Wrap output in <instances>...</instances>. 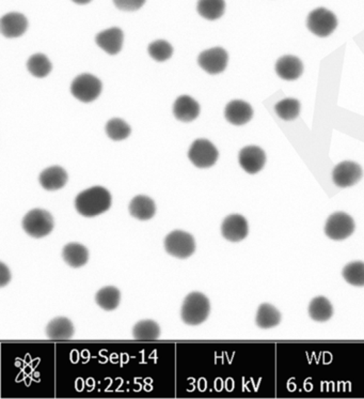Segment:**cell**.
<instances>
[{"label": "cell", "instance_id": "obj_10", "mask_svg": "<svg viewBox=\"0 0 364 399\" xmlns=\"http://www.w3.org/2000/svg\"><path fill=\"white\" fill-rule=\"evenodd\" d=\"M363 176L361 166L357 163L345 161L340 163L332 172V180L339 187H350L355 185Z\"/></svg>", "mask_w": 364, "mask_h": 399}, {"label": "cell", "instance_id": "obj_29", "mask_svg": "<svg viewBox=\"0 0 364 399\" xmlns=\"http://www.w3.org/2000/svg\"><path fill=\"white\" fill-rule=\"evenodd\" d=\"M343 278L348 284L357 287L364 286V263L352 261L343 269Z\"/></svg>", "mask_w": 364, "mask_h": 399}, {"label": "cell", "instance_id": "obj_27", "mask_svg": "<svg viewBox=\"0 0 364 399\" xmlns=\"http://www.w3.org/2000/svg\"><path fill=\"white\" fill-rule=\"evenodd\" d=\"M52 63L43 54H36L31 56L27 61V69L31 75L38 79H43L47 76L52 71Z\"/></svg>", "mask_w": 364, "mask_h": 399}, {"label": "cell", "instance_id": "obj_25", "mask_svg": "<svg viewBox=\"0 0 364 399\" xmlns=\"http://www.w3.org/2000/svg\"><path fill=\"white\" fill-rule=\"evenodd\" d=\"M120 300H121L120 290L114 286L102 288L96 296V303L105 311H114L117 309Z\"/></svg>", "mask_w": 364, "mask_h": 399}, {"label": "cell", "instance_id": "obj_15", "mask_svg": "<svg viewBox=\"0 0 364 399\" xmlns=\"http://www.w3.org/2000/svg\"><path fill=\"white\" fill-rule=\"evenodd\" d=\"M224 116L231 125H244L253 119V110L245 101L234 100L226 105Z\"/></svg>", "mask_w": 364, "mask_h": 399}, {"label": "cell", "instance_id": "obj_21", "mask_svg": "<svg viewBox=\"0 0 364 399\" xmlns=\"http://www.w3.org/2000/svg\"><path fill=\"white\" fill-rule=\"evenodd\" d=\"M62 256L72 268H81L88 263L89 252L83 244L69 243L63 249Z\"/></svg>", "mask_w": 364, "mask_h": 399}, {"label": "cell", "instance_id": "obj_30", "mask_svg": "<svg viewBox=\"0 0 364 399\" xmlns=\"http://www.w3.org/2000/svg\"><path fill=\"white\" fill-rule=\"evenodd\" d=\"M131 127L120 118L109 120L106 125V133L112 141H120L127 139L131 135Z\"/></svg>", "mask_w": 364, "mask_h": 399}, {"label": "cell", "instance_id": "obj_23", "mask_svg": "<svg viewBox=\"0 0 364 399\" xmlns=\"http://www.w3.org/2000/svg\"><path fill=\"white\" fill-rule=\"evenodd\" d=\"M255 321L261 329H272L281 323L280 311L270 304H262L257 309Z\"/></svg>", "mask_w": 364, "mask_h": 399}, {"label": "cell", "instance_id": "obj_2", "mask_svg": "<svg viewBox=\"0 0 364 399\" xmlns=\"http://www.w3.org/2000/svg\"><path fill=\"white\" fill-rule=\"evenodd\" d=\"M210 301L200 292H191L182 306V319L189 325H199L210 315Z\"/></svg>", "mask_w": 364, "mask_h": 399}, {"label": "cell", "instance_id": "obj_14", "mask_svg": "<svg viewBox=\"0 0 364 399\" xmlns=\"http://www.w3.org/2000/svg\"><path fill=\"white\" fill-rule=\"evenodd\" d=\"M124 34L118 27L106 29L96 36V42L103 50L109 55H117L121 52L123 45Z\"/></svg>", "mask_w": 364, "mask_h": 399}, {"label": "cell", "instance_id": "obj_18", "mask_svg": "<svg viewBox=\"0 0 364 399\" xmlns=\"http://www.w3.org/2000/svg\"><path fill=\"white\" fill-rule=\"evenodd\" d=\"M40 183L47 191H57L65 187L67 182V174L60 166H52L41 172Z\"/></svg>", "mask_w": 364, "mask_h": 399}, {"label": "cell", "instance_id": "obj_24", "mask_svg": "<svg viewBox=\"0 0 364 399\" xmlns=\"http://www.w3.org/2000/svg\"><path fill=\"white\" fill-rule=\"evenodd\" d=\"M226 10L224 0H199L197 11L201 17L208 21H216L224 15Z\"/></svg>", "mask_w": 364, "mask_h": 399}, {"label": "cell", "instance_id": "obj_28", "mask_svg": "<svg viewBox=\"0 0 364 399\" xmlns=\"http://www.w3.org/2000/svg\"><path fill=\"white\" fill-rule=\"evenodd\" d=\"M275 110L278 117L286 121H292L296 119L300 114V103L299 101L296 99H284L275 106Z\"/></svg>", "mask_w": 364, "mask_h": 399}, {"label": "cell", "instance_id": "obj_11", "mask_svg": "<svg viewBox=\"0 0 364 399\" xmlns=\"http://www.w3.org/2000/svg\"><path fill=\"white\" fill-rule=\"evenodd\" d=\"M239 165L250 175L261 172L266 163V154L263 149L257 146H248L242 149L238 156Z\"/></svg>", "mask_w": 364, "mask_h": 399}, {"label": "cell", "instance_id": "obj_19", "mask_svg": "<svg viewBox=\"0 0 364 399\" xmlns=\"http://www.w3.org/2000/svg\"><path fill=\"white\" fill-rule=\"evenodd\" d=\"M46 334L52 340H69L74 335V325L65 317H58L48 323Z\"/></svg>", "mask_w": 364, "mask_h": 399}, {"label": "cell", "instance_id": "obj_34", "mask_svg": "<svg viewBox=\"0 0 364 399\" xmlns=\"http://www.w3.org/2000/svg\"><path fill=\"white\" fill-rule=\"evenodd\" d=\"M72 1L76 3V5H88L92 0H72Z\"/></svg>", "mask_w": 364, "mask_h": 399}, {"label": "cell", "instance_id": "obj_33", "mask_svg": "<svg viewBox=\"0 0 364 399\" xmlns=\"http://www.w3.org/2000/svg\"><path fill=\"white\" fill-rule=\"evenodd\" d=\"M0 268H1V275H0V287H5L6 285L11 280V273L9 269L6 267L5 263H0Z\"/></svg>", "mask_w": 364, "mask_h": 399}, {"label": "cell", "instance_id": "obj_6", "mask_svg": "<svg viewBox=\"0 0 364 399\" xmlns=\"http://www.w3.org/2000/svg\"><path fill=\"white\" fill-rule=\"evenodd\" d=\"M164 249L176 258H189L195 251V239L187 232L175 230L164 239Z\"/></svg>", "mask_w": 364, "mask_h": 399}, {"label": "cell", "instance_id": "obj_12", "mask_svg": "<svg viewBox=\"0 0 364 399\" xmlns=\"http://www.w3.org/2000/svg\"><path fill=\"white\" fill-rule=\"evenodd\" d=\"M249 232L248 222L239 214H232L224 218L222 226V234L226 240L239 242L245 239Z\"/></svg>", "mask_w": 364, "mask_h": 399}, {"label": "cell", "instance_id": "obj_7", "mask_svg": "<svg viewBox=\"0 0 364 399\" xmlns=\"http://www.w3.org/2000/svg\"><path fill=\"white\" fill-rule=\"evenodd\" d=\"M220 152L207 139L193 141L189 151V158L197 168H210L216 164Z\"/></svg>", "mask_w": 364, "mask_h": 399}, {"label": "cell", "instance_id": "obj_17", "mask_svg": "<svg viewBox=\"0 0 364 399\" xmlns=\"http://www.w3.org/2000/svg\"><path fill=\"white\" fill-rule=\"evenodd\" d=\"M173 114L174 117L180 121L191 122L199 117L200 105L191 96H179L173 105Z\"/></svg>", "mask_w": 364, "mask_h": 399}, {"label": "cell", "instance_id": "obj_1", "mask_svg": "<svg viewBox=\"0 0 364 399\" xmlns=\"http://www.w3.org/2000/svg\"><path fill=\"white\" fill-rule=\"evenodd\" d=\"M111 207V195L102 187H93L81 192L75 199V208L86 218L100 216Z\"/></svg>", "mask_w": 364, "mask_h": 399}, {"label": "cell", "instance_id": "obj_22", "mask_svg": "<svg viewBox=\"0 0 364 399\" xmlns=\"http://www.w3.org/2000/svg\"><path fill=\"white\" fill-rule=\"evenodd\" d=\"M310 317L317 323H326L334 315V307L325 296H317L309 305Z\"/></svg>", "mask_w": 364, "mask_h": 399}, {"label": "cell", "instance_id": "obj_5", "mask_svg": "<svg viewBox=\"0 0 364 399\" xmlns=\"http://www.w3.org/2000/svg\"><path fill=\"white\" fill-rule=\"evenodd\" d=\"M102 88V81L98 77L81 74L72 83L71 92L81 102L90 103L100 96Z\"/></svg>", "mask_w": 364, "mask_h": 399}, {"label": "cell", "instance_id": "obj_9", "mask_svg": "<svg viewBox=\"0 0 364 399\" xmlns=\"http://www.w3.org/2000/svg\"><path fill=\"white\" fill-rule=\"evenodd\" d=\"M228 55L222 48L204 50L197 57V63L208 74L216 75L224 72L228 65Z\"/></svg>", "mask_w": 364, "mask_h": 399}, {"label": "cell", "instance_id": "obj_32", "mask_svg": "<svg viewBox=\"0 0 364 399\" xmlns=\"http://www.w3.org/2000/svg\"><path fill=\"white\" fill-rule=\"evenodd\" d=\"M114 3L122 11H137L143 7L145 0H114Z\"/></svg>", "mask_w": 364, "mask_h": 399}, {"label": "cell", "instance_id": "obj_13", "mask_svg": "<svg viewBox=\"0 0 364 399\" xmlns=\"http://www.w3.org/2000/svg\"><path fill=\"white\" fill-rule=\"evenodd\" d=\"M28 21L22 13L11 12L3 15L0 21L1 34L8 39L19 38L26 32Z\"/></svg>", "mask_w": 364, "mask_h": 399}, {"label": "cell", "instance_id": "obj_8", "mask_svg": "<svg viewBox=\"0 0 364 399\" xmlns=\"http://www.w3.org/2000/svg\"><path fill=\"white\" fill-rule=\"evenodd\" d=\"M355 232V222L344 212L334 213L325 225V234L332 240H345Z\"/></svg>", "mask_w": 364, "mask_h": 399}, {"label": "cell", "instance_id": "obj_31", "mask_svg": "<svg viewBox=\"0 0 364 399\" xmlns=\"http://www.w3.org/2000/svg\"><path fill=\"white\" fill-rule=\"evenodd\" d=\"M148 50L151 57L158 63L170 59L173 54V48L171 44L164 40L154 41L149 45Z\"/></svg>", "mask_w": 364, "mask_h": 399}, {"label": "cell", "instance_id": "obj_3", "mask_svg": "<svg viewBox=\"0 0 364 399\" xmlns=\"http://www.w3.org/2000/svg\"><path fill=\"white\" fill-rule=\"evenodd\" d=\"M54 218L48 211L42 209H34L29 211L23 218V228L30 237H46L54 229Z\"/></svg>", "mask_w": 364, "mask_h": 399}, {"label": "cell", "instance_id": "obj_16", "mask_svg": "<svg viewBox=\"0 0 364 399\" xmlns=\"http://www.w3.org/2000/svg\"><path fill=\"white\" fill-rule=\"evenodd\" d=\"M276 73L284 81H296L303 73V63L296 56H283L276 63Z\"/></svg>", "mask_w": 364, "mask_h": 399}, {"label": "cell", "instance_id": "obj_26", "mask_svg": "<svg viewBox=\"0 0 364 399\" xmlns=\"http://www.w3.org/2000/svg\"><path fill=\"white\" fill-rule=\"evenodd\" d=\"M133 334L137 340H156L160 336V327L153 320L139 321L133 327Z\"/></svg>", "mask_w": 364, "mask_h": 399}, {"label": "cell", "instance_id": "obj_4", "mask_svg": "<svg viewBox=\"0 0 364 399\" xmlns=\"http://www.w3.org/2000/svg\"><path fill=\"white\" fill-rule=\"evenodd\" d=\"M307 26L312 34L321 38H326L336 30L338 27V19L329 10L317 8L308 17Z\"/></svg>", "mask_w": 364, "mask_h": 399}, {"label": "cell", "instance_id": "obj_20", "mask_svg": "<svg viewBox=\"0 0 364 399\" xmlns=\"http://www.w3.org/2000/svg\"><path fill=\"white\" fill-rule=\"evenodd\" d=\"M155 212H156V206L150 197L139 195V196L133 197L129 203V213L137 220H151L155 216Z\"/></svg>", "mask_w": 364, "mask_h": 399}]
</instances>
